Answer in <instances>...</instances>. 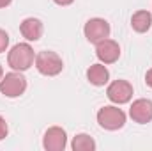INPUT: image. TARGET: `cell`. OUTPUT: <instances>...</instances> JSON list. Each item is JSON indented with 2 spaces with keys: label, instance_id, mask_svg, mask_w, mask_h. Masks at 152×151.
Masks as SVG:
<instances>
[{
  "label": "cell",
  "instance_id": "cell-1",
  "mask_svg": "<svg viewBox=\"0 0 152 151\" xmlns=\"http://www.w3.org/2000/svg\"><path fill=\"white\" fill-rule=\"evenodd\" d=\"M7 62L14 71H27L34 64V50L27 43H18L7 55Z\"/></svg>",
  "mask_w": 152,
  "mask_h": 151
},
{
  "label": "cell",
  "instance_id": "cell-2",
  "mask_svg": "<svg viewBox=\"0 0 152 151\" xmlns=\"http://www.w3.org/2000/svg\"><path fill=\"white\" fill-rule=\"evenodd\" d=\"M36 68L41 75L46 76H55L58 75L64 68V62L62 59L55 53V52H39L37 57H36Z\"/></svg>",
  "mask_w": 152,
  "mask_h": 151
},
{
  "label": "cell",
  "instance_id": "cell-3",
  "mask_svg": "<svg viewBox=\"0 0 152 151\" xmlns=\"http://www.w3.org/2000/svg\"><path fill=\"white\" fill-rule=\"evenodd\" d=\"M97 123L104 130H120L126 124V114L118 107H103L97 112Z\"/></svg>",
  "mask_w": 152,
  "mask_h": 151
},
{
  "label": "cell",
  "instance_id": "cell-4",
  "mask_svg": "<svg viewBox=\"0 0 152 151\" xmlns=\"http://www.w3.org/2000/svg\"><path fill=\"white\" fill-rule=\"evenodd\" d=\"M27 89V78L21 73H7L5 76H2L0 80V93L7 98H18L25 93Z\"/></svg>",
  "mask_w": 152,
  "mask_h": 151
},
{
  "label": "cell",
  "instance_id": "cell-5",
  "mask_svg": "<svg viewBox=\"0 0 152 151\" xmlns=\"http://www.w3.org/2000/svg\"><path fill=\"white\" fill-rule=\"evenodd\" d=\"M83 32H85V38L90 43L97 44L99 41H103L110 36V23L103 18H92L85 23Z\"/></svg>",
  "mask_w": 152,
  "mask_h": 151
},
{
  "label": "cell",
  "instance_id": "cell-6",
  "mask_svg": "<svg viewBox=\"0 0 152 151\" xmlns=\"http://www.w3.org/2000/svg\"><path fill=\"white\" fill-rule=\"evenodd\" d=\"M106 96L110 101H113L117 105L127 103L133 98V85L127 80H115L108 85L106 89Z\"/></svg>",
  "mask_w": 152,
  "mask_h": 151
},
{
  "label": "cell",
  "instance_id": "cell-7",
  "mask_svg": "<svg viewBox=\"0 0 152 151\" xmlns=\"http://www.w3.org/2000/svg\"><path fill=\"white\" fill-rule=\"evenodd\" d=\"M42 146L46 151H64L67 146V135L66 130H62L60 126H51L46 130L44 137H42Z\"/></svg>",
  "mask_w": 152,
  "mask_h": 151
},
{
  "label": "cell",
  "instance_id": "cell-8",
  "mask_svg": "<svg viewBox=\"0 0 152 151\" xmlns=\"http://www.w3.org/2000/svg\"><path fill=\"white\" fill-rule=\"evenodd\" d=\"M96 55L103 64H113L120 57V46L113 39H103L96 44Z\"/></svg>",
  "mask_w": 152,
  "mask_h": 151
},
{
  "label": "cell",
  "instance_id": "cell-9",
  "mask_svg": "<svg viewBox=\"0 0 152 151\" xmlns=\"http://www.w3.org/2000/svg\"><path fill=\"white\" fill-rule=\"evenodd\" d=\"M129 115L134 123H140V124H145V123H151L152 121V101L151 100H136L133 101L131 109H129Z\"/></svg>",
  "mask_w": 152,
  "mask_h": 151
},
{
  "label": "cell",
  "instance_id": "cell-10",
  "mask_svg": "<svg viewBox=\"0 0 152 151\" xmlns=\"http://www.w3.org/2000/svg\"><path fill=\"white\" fill-rule=\"evenodd\" d=\"M20 32L23 34V38L28 39V41H37L42 36V23L37 18H27V20L21 21Z\"/></svg>",
  "mask_w": 152,
  "mask_h": 151
},
{
  "label": "cell",
  "instance_id": "cell-11",
  "mask_svg": "<svg viewBox=\"0 0 152 151\" xmlns=\"http://www.w3.org/2000/svg\"><path fill=\"white\" fill-rule=\"evenodd\" d=\"M87 78L92 85H104L110 80V71L103 64H92L87 70Z\"/></svg>",
  "mask_w": 152,
  "mask_h": 151
},
{
  "label": "cell",
  "instance_id": "cell-12",
  "mask_svg": "<svg viewBox=\"0 0 152 151\" xmlns=\"http://www.w3.org/2000/svg\"><path fill=\"white\" fill-rule=\"evenodd\" d=\"M151 25H152V14L149 11H136L131 18V27L140 34L147 32L151 29Z\"/></svg>",
  "mask_w": 152,
  "mask_h": 151
},
{
  "label": "cell",
  "instance_id": "cell-13",
  "mask_svg": "<svg viewBox=\"0 0 152 151\" xmlns=\"http://www.w3.org/2000/svg\"><path fill=\"white\" fill-rule=\"evenodd\" d=\"M71 148L75 151H94L96 150V142H94V139L90 135L80 133V135H76L75 139H73Z\"/></svg>",
  "mask_w": 152,
  "mask_h": 151
},
{
  "label": "cell",
  "instance_id": "cell-14",
  "mask_svg": "<svg viewBox=\"0 0 152 151\" xmlns=\"http://www.w3.org/2000/svg\"><path fill=\"white\" fill-rule=\"evenodd\" d=\"M7 46H9V36H7V32H5V30H2V29H0V53H2V52H5V50H7Z\"/></svg>",
  "mask_w": 152,
  "mask_h": 151
},
{
  "label": "cell",
  "instance_id": "cell-15",
  "mask_svg": "<svg viewBox=\"0 0 152 151\" xmlns=\"http://www.w3.org/2000/svg\"><path fill=\"white\" fill-rule=\"evenodd\" d=\"M7 132H9V128H7V123H5V119L0 115V141L7 137Z\"/></svg>",
  "mask_w": 152,
  "mask_h": 151
},
{
  "label": "cell",
  "instance_id": "cell-16",
  "mask_svg": "<svg viewBox=\"0 0 152 151\" xmlns=\"http://www.w3.org/2000/svg\"><path fill=\"white\" fill-rule=\"evenodd\" d=\"M145 82H147V85H149V87H152V70L147 71V75H145Z\"/></svg>",
  "mask_w": 152,
  "mask_h": 151
},
{
  "label": "cell",
  "instance_id": "cell-17",
  "mask_svg": "<svg viewBox=\"0 0 152 151\" xmlns=\"http://www.w3.org/2000/svg\"><path fill=\"white\" fill-rule=\"evenodd\" d=\"M55 4H58V5H69V4H73L75 0H53Z\"/></svg>",
  "mask_w": 152,
  "mask_h": 151
},
{
  "label": "cell",
  "instance_id": "cell-18",
  "mask_svg": "<svg viewBox=\"0 0 152 151\" xmlns=\"http://www.w3.org/2000/svg\"><path fill=\"white\" fill-rule=\"evenodd\" d=\"M11 2H12V0H0V9H2V7H7Z\"/></svg>",
  "mask_w": 152,
  "mask_h": 151
},
{
  "label": "cell",
  "instance_id": "cell-19",
  "mask_svg": "<svg viewBox=\"0 0 152 151\" xmlns=\"http://www.w3.org/2000/svg\"><path fill=\"white\" fill-rule=\"evenodd\" d=\"M2 76H4V70H2V66H0V80H2Z\"/></svg>",
  "mask_w": 152,
  "mask_h": 151
}]
</instances>
